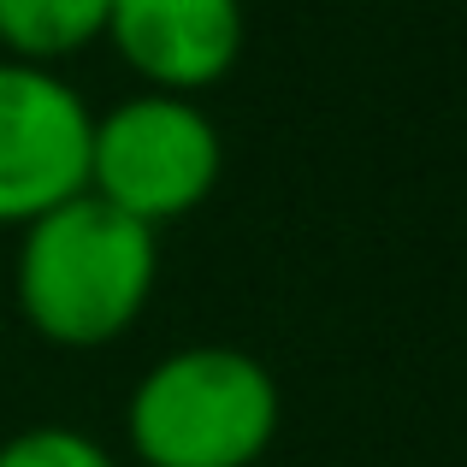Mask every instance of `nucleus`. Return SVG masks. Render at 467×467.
Returning a JSON list of instances; mask_svg holds the SVG:
<instances>
[{
	"label": "nucleus",
	"mask_w": 467,
	"mask_h": 467,
	"mask_svg": "<svg viewBox=\"0 0 467 467\" xmlns=\"http://www.w3.org/2000/svg\"><path fill=\"white\" fill-rule=\"evenodd\" d=\"M160 231L107 207L101 195H71L30 219L12 254V296L24 326L54 349H107L154 302Z\"/></svg>",
	"instance_id": "nucleus-1"
},
{
	"label": "nucleus",
	"mask_w": 467,
	"mask_h": 467,
	"mask_svg": "<svg viewBox=\"0 0 467 467\" xmlns=\"http://www.w3.org/2000/svg\"><path fill=\"white\" fill-rule=\"evenodd\" d=\"M285 397L261 355L231 343H183L160 355L125 402L142 467H254L273 450Z\"/></svg>",
	"instance_id": "nucleus-2"
},
{
	"label": "nucleus",
	"mask_w": 467,
	"mask_h": 467,
	"mask_svg": "<svg viewBox=\"0 0 467 467\" xmlns=\"http://www.w3.org/2000/svg\"><path fill=\"white\" fill-rule=\"evenodd\" d=\"M225 171V142L190 95H130L95 113L89 130V195L142 219L149 231L190 219Z\"/></svg>",
	"instance_id": "nucleus-3"
},
{
	"label": "nucleus",
	"mask_w": 467,
	"mask_h": 467,
	"mask_svg": "<svg viewBox=\"0 0 467 467\" xmlns=\"http://www.w3.org/2000/svg\"><path fill=\"white\" fill-rule=\"evenodd\" d=\"M95 113L59 71L0 54V225L24 231L89 190Z\"/></svg>",
	"instance_id": "nucleus-4"
},
{
	"label": "nucleus",
	"mask_w": 467,
	"mask_h": 467,
	"mask_svg": "<svg viewBox=\"0 0 467 467\" xmlns=\"http://www.w3.org/2000/svg\"><path fill=\"white\" fill-rule=\"evenodd\" d=\"M107 42L154 95H202L225 83L249 42L243 0H113Z\"/></svg>",
	"instance_id": "nucleus-5"
},
{
	"label": "nucleus",
	"mask_w": 467,
	"mask_h": 467,
	"mask_svg": "<svg viewBox=\"0 0 467 467\" xmlns=\"http://www.w3.org/2000/svg\"><path fill=\"white\" fill-rule=\"evenodd\" d=\"M113 0H0V54L24 66H47L83 54L107 36Z\"/></svg>",
	"instance_id": "nucleus-6"
},
{
	"label": "nucleus",
	"mask_w": 467,
	"mask_h": 467,
	"mask_svg": "<svg viewBox=\"0 0 467 467\" xmlns=\"http://www.w3.org/2000/svg\"><path fill=\"white\" fill-rule=\"evenodd\" d=\"M0 467H119V462H113V450H107L101 438L47 420V426L12 432L6 444H0Z\"/></svg>",
	"instance_id": "nucleus-7"
}]
</instances>
